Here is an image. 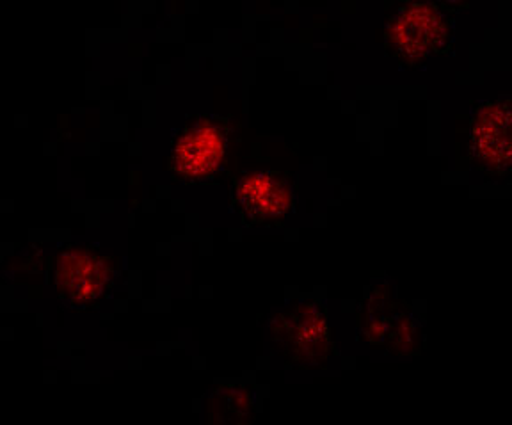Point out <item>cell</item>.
Wrapping results in <instances>:
<instances>
[{
  "label": "cell",
  "instance_id": "5b68a950",
  "mask_svg": "<svg viewBox=\"0 0 512 425\" xmlns=\"http://www.w3.org/2000/svg\"><path fill=\"white\" fill-rule=\"evenodd\" d=\"M232 205L244 225H280L294 209L290 180L281 171H249L233 185Z\"/></svg>",
  "mask_w": 512,
  "mask_h": 425
},
{
  "label": "cell",
  "instance_id": "277c9868",
  "mask_svg": "<svg viewBox=\"0 0 512 425\" xmlns=\"http://www.w3.org/2000/svg\"><path fill=\"white\" fill-rule=\"evenodd\" d=\"M269 335L272 351L294 367H324L333 347L326 308L315 299H296L274 313Z\"/></svg>",
  "mask_w": 512,
  "mask_h": 425
},
{
  "label": "cell",
  "instance_id": "6da1fadb",
  "mask_svg": "<svg viewBox=\"0 0 512 425\" xmlns=\"http://www.w3.org/2000/svg\"><path fill=\"white\" fill-rule=\"evenodd\" d=\"M452 11L432 0L400 4L384 29V50L406 70L420 68L431 54H445L452 45Z\"/></svg>",
  "mask_w": 512,
  "mask_h": 425
},
{
  "label": "cell",
  "instance_id": "8992f818",
  "mask_svg": "<svg viewBox=\"0 0 512 425\" xmlns=\"http://www.w3.org/2000/svg\"><path fill=\"white\" fill-rule=\"evenodd\" d=\"M470 159L489 175L512 173V100H493L473 111Z\"/></svg>",
  "mask_w": 512,
  "mask_h": 425
},
{
  "label": "cell",
  "instance_id": "3957f363",
  "mask_svg": "<svg viewBox=\"0 0 512 425\" xmlns=\"http://www.w3.org/2000/svg\"><path fill=\"white\" fill-rule=\"evenodd\" d=\"M235 132L230 118L196 114L171 137L168 153L169 177L180 184H198L223 168Z\"/></svg>",
  "mask_w": 512,
  "mask_h": 425
},
{
  "label": "cell",
  "instance_id": "52a82bcc",
  "mask_svg": "<svg viewBox=\"0 0 512 425\" xmlns=\"http://www.w3.org/2000/svg\"><path fill=\"white\" fill-rule=\"evenodd\" d=\"M432 2H436V4H440L443 8L448 9V11H457V9L468 8L470 4H472V0H432Z\"/></svg>",
  "mask_w": 512,
  "mask_h": 425
},
{
  "label": "cell",
  "instance_id": "7a4b0ae2",
  "mask_svg": "<svg viewBox=\"0 0 512 425\" xmlns=\"http://www.w3.org/2000/svg\"><path fill=\"white\" fill-rule=\"evenodd\" d=\"M123 273L121 258L96 244H63L56 251L57 296L73 310H91L111 294Z\"/></svg>",
  "mask_w": 512,
  "mask_h": 425
}]
</instances>
